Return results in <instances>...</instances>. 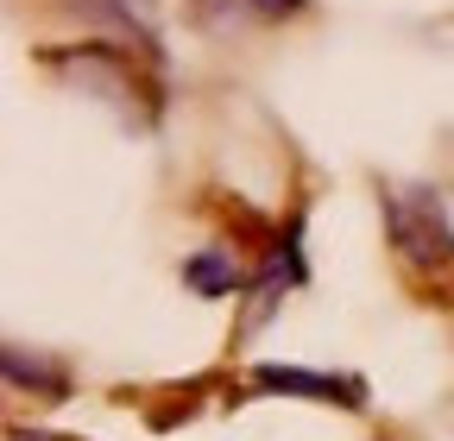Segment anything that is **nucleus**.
<instances>
[{
	"instance_id": "obj_1",
	"label": "nucleus",
	"mask_w": 454,
	"mask_h": 441,
	"mask_svg": "<svg viewBox=\"0 0 454 441\" xmlns=\"http://www.w3.org/2000/svg\"><path fill=\"white\" fill-rule=\"evenodd\" d=\"M385 228H391V246H397V265L411 278H448L454 271V228L429 190H391L385 196Z\"/></svg>"
},
{
	"instance_id": "obj_2",
	"label": "nucleus",
	"mask_w": 454,
	"mask_h": 441,
	"mask_svg": "<svg viewBox=\"0 0 454 441\" xmlns=\"http://www.w3.org/2000/svg\"><path fill=\"white\" fill-rule=\"evenodd\" d=\"M253 384H265V391H303V398H340V404H360V384H340V378H322V372H297V366H259Z\"/></svg>"
},
{
	"instance_id": "obj_3",
	"label": "nucleus",
	"mask_w": 454,
	"mask_h": 441,
	"mask_svg": "<svg viewBox=\"0 0 454 441\" xmlns=\"http://www.w3.org/2000/svg\"><path fill=\"white\" fill-rule=\"evenodd\" d=\"M184 278L202 290V297H227V290H240V259L234 252H196L190 265H184Z\"/></svg>"
},
{
	"instance_id": "obj_4",
	"label": "nucleus",
	"mask_w": 454,
	"mask_h": 441,
	"mask_svg": "<svg viewBox=\"0 0 454 441\" xmlns=\"http://www.w3.org/2000/svg\"><path fill=\"white\" fill-rule=\"evenodd\" d=\"M7 378H13V384H26V378H32V384H44L51 398L64 391V372H57V366H38V360L26 366V353H20V347H7Z\"/></svg>"
},
{
	"instance_id": "obj_5",
	"label": "nucleus",
	"mask_w": 454,
	"mask_h": 441,
	"mask_svg": "<svg viewBox=\"0 0 454 441\" xmlns=\"http://www.w3.org/2000/svg\"><path fill=\"white\" fill-rule=\"evenodd\" d=\"M253 7H259V13H271V19H278V13H297V7H303V0H253Z\"/></svg>"
},
{
	"instance_id": "obj_6",
	"label": "nucleus",
	"mask_w": 454,
	"mask_h": 441,
	"mask_svg": "<svg viewBox=\"0 0 454 441\" xmlns=\"http://www.w3.org/2000/svg\"><path fill=\"white\" fill-rule=\"evenodd\" d=\"M7 441H44V435H7Z\"/></svg>"
}]
</instances>
